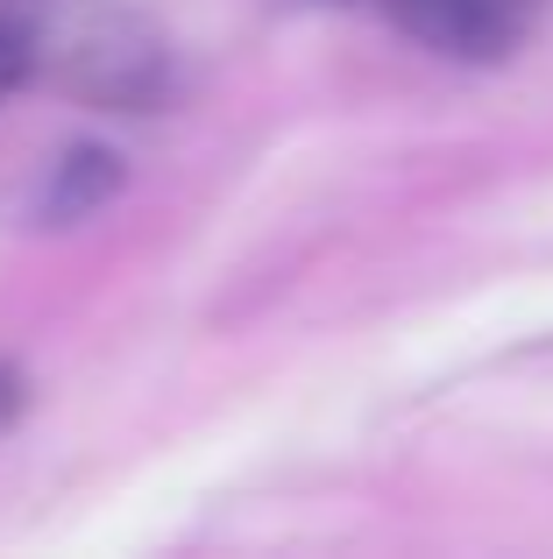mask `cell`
<instances>
[{
  "mask_svg": "<svg viewBox=\"0 0 553 559\" xmlns=\"http://www.w3.org/2000/svg\"><path fill=\"white\" fill-rule=\"evenodd\" d=\"M22 404H28V382H22V369H8V361H0V432H8V425L22 418Z\"/></svg>",
  "mask_w": 553,
  "mask_h": 559,
  "instance_id": "obj_4",
  "label": "cell"
},
{
  "mask_svg": "<svg viewBox=\"0 0 553 559\" xmlns=\"http://www.w3.org/2000/svg\"><path fill=\"white\" fill-rule=\"evenodd\" d=\"M404 36H419L426 50L447 57H504L546 0H376Z\"/></svg>",
  "mask_w": 553,
  "mask_h": 559,
  "instance_id": "obj_2",
  "label": "cell"
},
{
  "mask_svg": "<svg viewBox=\"0 0 553 559\" xmlns=\"http://www.w3.org/2000/svg\"><path fill=\"white\" fill-rule=\"evenodd\" d=\"M22 93V79H14V50H8V36H0V99H14Z\"/></svg>",
  "mask_w": 553,
  "mask_h": 559,
  "instance_id": "obj_5",
  "label": "cell"
},
{
  "mask_svg": "<svg viewBox=\"0 0 553 559\" xmlns=\"http://www.w3.org/2000/svg\"><path fill=\"white\" fill-rule=\"evenodd\" d=\"M114 191H121V156H114V150H93V142H79V150H64L50 170H43L36 219H43V227H71V219L99 213Z\"/></svg>",
  "mask_w": 553,
  "mask_h": 559,
  "instance_id": "obj_3",
  "label": "cell"
},
{
  "mask_svg": "<svg viewBox=\"0 0 553 559\" xmlns=\"http://www.w3.org/2000/svg\"><path fill=\"white\" fill-rule=\"evenodd\" d=\"M14 79L107 114H150L170 93V50L121 0H0Z\"/></svg>",
  "mask_w": 553,
  "mask_h": 559,
  "instance_id": "obj_1",
  "label": "cell"
}]
</instances>
